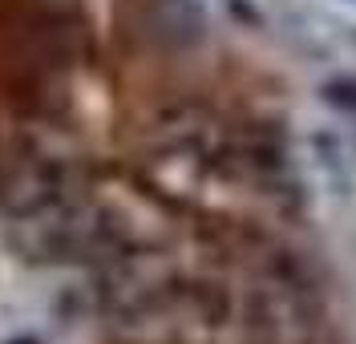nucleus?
<instances>
[{"label": "nucleus", "instance_id": "f257e3e1", "mask_svg": "<svg viewBox=\"0 0 356 344\" xmlns=\"http://www.w3.org/2000/svg\"><path fill=\"white\" fill-rule=\"evenodd\" d=\"M13 344H33V341H13Z\"/></svg>", "mask_w": 356, "mask_h": 344}]
</instances>
